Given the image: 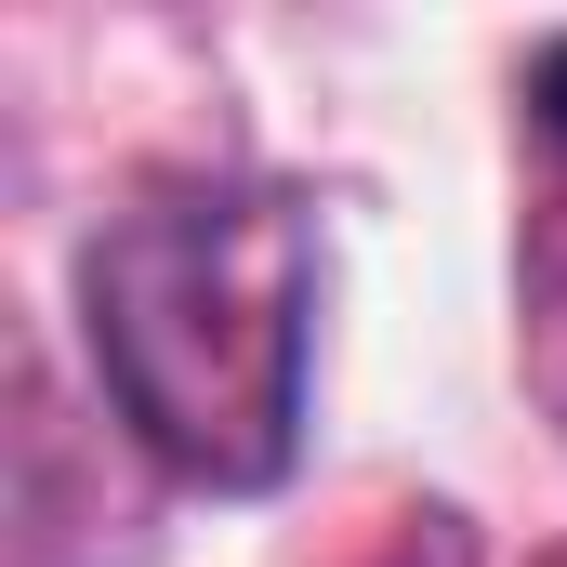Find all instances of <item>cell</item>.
Instances as JSON below:
<instances>
[{
    "instance_id": "1",
    "label": "cell",
    "mask_w": 567,
    "mask_h": 567,
    "mask_svg": "<svg viewBox=\"0 0 567 567\" xmlns=\"http://www.w3.org/2000/svg\"><path fill=\"white\" fill-rule=\"evenodd\" d=\"M120 423L185 488H278L317 383V225L290 185H145L80 251Z\"/></svg>"
},
{
    "instance_id": "2",
    "label": "cell",
    "mask_w": 567,
    "mask_h": 567,
    "mask_svg": "<svg viewBox=\"0 0 567 567\" xmlns=\"http://www.w3.org/2000/svg\"><path fill=\"white\" fill-rule=\"evenodd\" d=\"M528 120H542V133H555V158H567V40L528 66Z\"/></svg>"
}]
</instances>
